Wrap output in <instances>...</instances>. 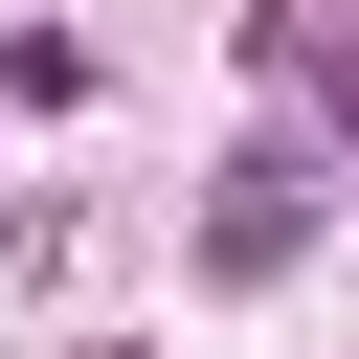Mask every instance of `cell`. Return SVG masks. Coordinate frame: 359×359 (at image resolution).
I'll return each mask as SVG.
<instances>
[{
    "label": "cell",
    "mask_w": 359,
    "mask_h": 359,
    "mask_svg": "<svg viewBox=\"0 0 359 359\" xmlns=\"http://www.w3.org/2000/svg\"><path fill=\"white\" fill-rule=\"evenodd\" d=\"M292 247H314V180H292V157H224V202H202V269H224V292H269Z\"/></svg>",
    "instance_id": "obj_1"
}]
</instances>
